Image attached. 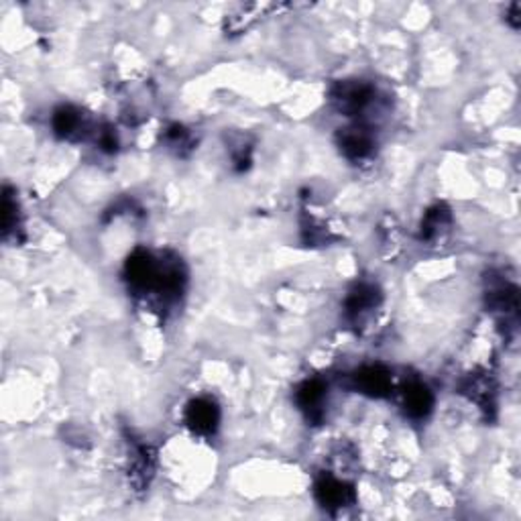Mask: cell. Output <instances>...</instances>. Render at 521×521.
<instances>
[{"mask_svg": "<svg viewBox=\"0 0 521 521\" xmlns=\"http://www.w3.org/2000/svg\"><path fill=\"white\" fill-rule=\"evenodd\" d=\"M124 277H127L130 288L137 291H157L159 280H162V261H157L145 249H137L135 253L129 255L127 263H124Z\"/></svg>", "mask_w": 521, "mask_h": 521, "instance_id": "1", "label": "cell"}, {"mask_svg": "<svg viewBox=\"0 0 521 521\" xmlns=\"http://www.w3.org/2000/svg\"><path fill=\"white\" fill-rule=\"evenodd\" d=\"M330 96L340 113L346 116H359L373 102L375 90L360 80H346L335 84Z\"/></svg>", "mask_w": 521, "mask_h": 521, "instance_id": "2", "label": "cell"}, {"mask_svg": "<svg viewBox=\"0 0 521 521\" xmlns=\"http://www.w3.org/2000/svg\"><path fill=\"white\" fill-rule=\"evenodd\" d=\"M314 495L316 501L328 511H336L343 509V507H349L354 503V487L351 483L340 481V478L332 477V475H322L318 477V481L314 485Z\"/></svg>", "mask_w": 521, "mask_h": 521, "instance_id": "3", "label": "cell"}, {"mask_svg": "<svg viewBox=\"0 0 521 521\" xmlns=\"http://www.w3.org/2000/svg\"><path fill=\"white\" fill-rule=\"evenodd\" d=\"M220 423V407L210 398L192 399L186 407V426L198 436L217 434Z\"/></svg>", "mask_w": 521, "mask_h": 521, "instance_id": "4", "label": "cell"}, {"mask_svg": "<svg viewBox=\"0 0 521 521\" xmlns=\"http://www.w3.org/2000/svg\"><path fill=\"white\" fill-rule=\"evenodd\" d=\"M352 385L367 398L383 399L391 393L393 379L383 365H365L352 373Z\"/></svg>", "mask_w": 521, "mask_h": 521, "instance_id": "5", "label": "cell"}, {"mask_svg": "<svg viewBox=\"0 0 521 521\" xmlns=\"http://www.w3.org/2000/svg\"><path fill=\"white\" fill-rule=\"evenodd\" d=\"M336 141L343 155L346 159H352V162L369 157L375 147V137L371 129H367L365 124H352V127L340 129Z\"/></svg>", "mask_w": 521, "mask_h": 521, "instance_id": "6", "label": "cell"}, {"mask_svg": "<svg viewBox=\"0 0 521 521\" xmlns=\"http://www.w3.org/2000/svg\"><path fill=\"white\" fill-rule=\"evenodd\" d=\"M324 401H326V385L320 379H308L297 387L296 404L305 414L310 422L318 423L324 418Z\"/></svg>", "mask_w": 521, "mask_h": 521, "instance_id": "7", "label": "cell"}, {"mask_svg": "<svg viewBox=\"0 0 521 521\" xmlns=\"http://www.w3.org/2000/svg\"><path fill=\"white\" fill-rule=\"evenodd\" d=\"M381 304V289L377 286H373V283H357L351 289L349 297H346V304H344V310H346V318L351 320V322H359L360 318L365 314H369L371 310L377 308Z\"/></svg>", "mask_w": 521, "mask_h": 521, "instance_id": "8", "label": "cell"}, {"mask_svg": "<svg viewBox=\"0 0 521 521\" xmlns=\"http://www.w3.org/2000/svg\"><path fill=\"white\" fill-rule=\"evenodd\" d=\"M487 305L491 312H497L505 318H516L519 310V296L517 288L507 283L505 280H493L487 289Z\"/></svg>", "mask_w": 521, "mask_h": 521, "instance_id": "9", "label": "cell"}, {"mask_svg": "<svg viewBox=\"0 0 521 521\" xmlns=\"http://www.w3.org/2000/svg\"><path fill=\"white\" fill-rule=\"evenodd\" d=\"M53 133L58 138H64V141H75L84 135L86 130V121L84 114H82L80 108L75 107H59L53 113L51 118Z\"/></svg>", "mask_w": 521, "mask_h": 521, "instance_id": "10", "label": "cell"}, {"mask_svg": "<svg viewBox=\"0 0 521 521\" xmlns=\"http://www.w3.org/2000/svg\"><path fill=\"white\" fill-rule=\"evenodd\" d=\"M404 407L406 414L414 420H423L432 414L434 393L422 381H409L404 387Z\"/></svg>", "mask_w": 521, "mask_h": 521, "instance_id": "11", "label": "cell"}, {"mask_svg": "<svg viewBox=\"0 0 521 521\" xmlns=\"http://www.w3.org/2000/svg\"><path fill=\"white\" fill-rule=\"evenodd\" d=\"M453 222V214H450L448 206L436 204L426 212L420 225V239L422 241H434L440 236Z\"/></svg>", "mask_w": 521, "mask_h": 521, "instance_id": "12", "label": "cell"}, {"mask_svg": "<svg viewBox=\"0 0 521 521\" xmlns=\"http://www.w3.org/2000/svg\"><path fill=\"white\" fill-rule=\"evenodd\" d=\"M462 393L467 395L470 401L483 406L485 409L493 407V395H495V387H493L491 379L485 377V375H470L462 381Z\"/></svg>", "mask_w": 521, "mask_h": 521, "instance_id": "13", "label": "cell"}, {"mask_svg": "<svg viewBox=\"0 0 521 521\" xmlns=\"http://www.w3.org/2000/svg\"><path fill=\"white\" fill-rule=\"evenodd\" d=\"M153 461L155 458H153L151 448L145 446V444H138L133 454V467H130V478H133V483L138 489L149 485L153 477Z\"/></svg>", "mask_w": 521, "mask_h": 521, "instance_id": "14", "label": "cell"}, {"mask_svg": "<svg viewBox=\"0 0 521 521\" xmlns=\"http://www.w3.org/2000/svg\"><path fill=\"white\" fill-rule=\"evenodd\" d=\"M19 226V206L17 200L11 196L9 190H4L3 196V236L9 239L11 233H15Z\"/></svg>", "mask_w": 521, "mask_h": 521, "instance_id": "15", "label": "cell"}, {"mask_svg": "<svg viewBox=\"0 0 521 521\" xmlns=\"http://www.w3.org/2000/svg\"><path fill=\"white\" fill-rule=\"evenodd\" d=\"M165 141H168L170 149H176L178 153H184V149H192L193 145L190 130L182 127V124H171L168 133H165Z\"/></svg>", "mask_w": 521, "mask_h": 521, "instance_id": "16", "label": "cell"}, {"mask_svg": "<svg viewBox=\"0 0 521 521\" xmlns=\"http://www.w3.org/2000/svg\"><path fill=\"white\" fill-rule=\"evenodd\" d=\"M99 145L104 153H114L118 149V137L113 130V127H102L99 133Z\"/></svg>", "mask_w": 521, "mask_h": 521, "instance_id": "17", "label": "cell"}, {"mask_svg": "<svg viewBox=\"0 0 521 521\" xmlns=\"http://www.w3.org/2000/svg\"><path fill=\"white\" fill-rule=\"evenodd\" d=\"M509 11H511V12H509L511 27H513V29H517V27H519V12H521V6H519V3H513Z\"/></svg>", "mask_w": 521, "mask_h": 521, "instance_id": "18", "label": "cell"}]
</instances>
